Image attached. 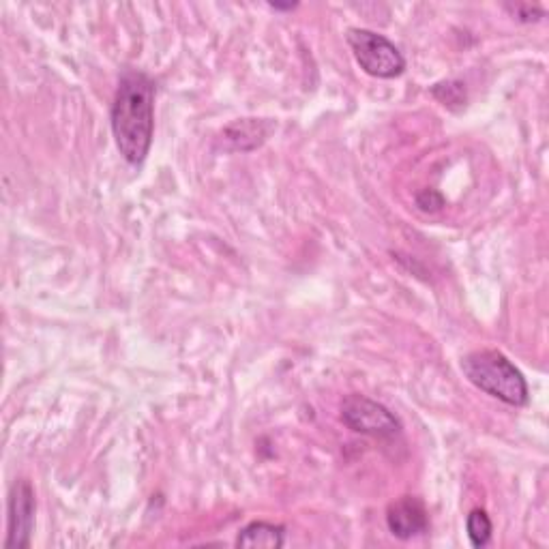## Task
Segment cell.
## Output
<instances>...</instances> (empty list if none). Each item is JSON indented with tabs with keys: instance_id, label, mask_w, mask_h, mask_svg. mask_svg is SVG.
Segmentation results:
<instances>
[{
	"instance_id": "1",
	"label": "cell",
	"mask_w": 549,
	"mask_h": 549,
	"mask_svg": "<svg viewBox=\"0 0 549 549\" xmlns=\"http://www.w3.org/2000/svg\"><path fill=\"white\" fill-rule=\"evenodd\" d=\"M112 136L129 166H142L153 146L155 82L138 69H125L110 110Z\"/></svg>"
},
{
	"instance_id": "2",
	"label": "cell",
	"mask_w": 549,
	"mask_h": 549,
	"mask_svg": "<svg viewBox=\"0 0 549 549\" xmlns=\"http://www.w3.org/2000/svg\"><path fill=\"white\" fill-rule=\"evenodd\" d=\"M459 367L474 387L496 397L498 402L513 408L528 404L530 391L524 374L500 350L483 348L468 352Z\"/></svg>"
},
{
	"instance_id": "3",
	"label": "cell",
	"mask_w": 549,
	"mask_h": 549,
	"mask_svg": "<svg viewBox=\"0 0 549 549\" xmlns=\"http://www.w3.org/2000/svg\"><path fill=\"white\" fill-rule=\"evenodd\" d=\"M346 41L354 54V61L378 80H395L406 71V58L391 39L369 28H348Z\"/></svg>"
},
{
	"instance_id": "4",
	"label": "cell",
	"mask_w": 549,
	"mask_h": 549,
	"mask_svg": "<svg viewBox=\"0 0 549 549\" xmlns=\"http://www.w3.org/2000/svg\"><path fill=\"white\" fill-rule=\"evenodd\" d=\"M341 421L361 436L391 440L402 434V421L387 406L365 395H348L341 402Z\"/></svg>"
},
{
	"instance_id": "5",
	"label": "cell",
	"mask_w": 549,
	"mask_h": 549,
	"mask_svg": "<svg viewBox=\"0 0 549 549\" xmlns=\"http://www.w3.org/2000/svg\"><path fill=\"white\" fill-rule=\"evenodd\" d=\"M35 489L26 479L13 483L9 494V517H7V549L31 547V537L35 528Z\"/></svg>"
},
{
	"instance_id": "6",
	"label": "cell",
	"mask_w": 549,
	"mask_h": 549,
	"mask_svg": "<svg viewBox=\"0 0 549 549\" xmlns=\"http://www.w3.org/2000/svg\"><path fill=\"white\" fill-rule=\"evenodd\" d=\"M387 526L393 537L408 541L429 530V513L417 496L397 498L387 509Z\"/></svg>"
},
{
	"instance_id": "7",
	"label": "cell",
	"mask_w": 549,
	"mask_h": 549,
	"mask_svg": "<svg viewBox=\"0 0 549 549\" xmlns=\"http://www.w3.org/2000/svg\"><path fill=\"white\" fill-rule=\"evenodd\" d=\"M275 127V123L262 121V118H243V121H236L224 129V138L232 142L234 151L249 153L269 140Z\"/></svg>"
},
{
	"instance_id": "8",
	"label": "cell",
	"mask_w": 549,
	"mask_h": 549,
	"mask_svg": "<svg viewBox=\"0 0 549 549\" xmlns=\"http://www.w3.org/2000/svg\"><path fill=\"white\" fill-rule=\"evenodd\" d=\"M286 543V528L271 522H251L247 524L239 537H236V545L239 547H264V549H279Z\"/></svg>"
},
{
	"instance_id": "9",
	"label": "cell",
	"mask_w": 549,
	"mask_h": 549,
	"mask_svg": "<svg viewBox=\"0 0 549 549\" xmlns=\"http://www.w3.org/2000/svg\"><path fill=\"white\" fill-rule=\"evenodd\" d=\"M466 532H468L470 545L481 549L492 541V532H494L492 519H489V515L483 509H472L470 515L466 517Z\"/></svg>"
},
{
	"instance_id": "10",
	"label": "cell",
	"mask_w": 549,
	"mask_h": 549,
	"mask_svg": "<svg viewBox=\"0 0 549 549\" xmlns=\"http://www.w3.org/2000/svg\"><path fill=\"white\" fill-rule=\"evenodd\" d=\"M434 88L440 93L444 91V95H434L444 103V106L453 108L455 103H457V106H464V103H466V88H464L462 82H442V84H436Z\"/></svg>"
},
{
	"instance_id": "11",
	"label": "cell",
	"mask_w": 549,
	"mask_h": 549,
	"mask_svg": "<svg viewBox=\"0 0 549 549\" xmlns=\"http://www.w3.org/2000/svg\"><path fill=\"white\" fill-rule=\"evenodd\" d=\"M504 9H507L511 16L519 22L524 24H532V22H539L545 11L539 7V5H530V3H515V5H504Z\"/></svg>"
},
{
	"instance_id": "12",
	"label": "cell",
	"mask_w": 549,
	"mask_h": 549,
	"mask_svg": "<svg viewBox=\"0 0 549 549\" xmlns=\"http://www.w3.org/2000/svg\"><path fill=\"white\" fill-rule=\"evenodd\" d=\"M417 206H419L421 211H425V213L442 211L444 196L440 194V191H436V189H425V191H421V194L417 196Z\"/></svg>"
},
{
	"instance_id": "13",
	"label": "cell",
	"mask_w": 549,
	"mask_h": 549,
	"mask_svg": "<svg viewBox=\"0 0 549 549\" xmlns=\"http://www.w3.org/2000/svg\"><path fill=\"white\" fill-rule=\"evenodd\" d=\"M271 9H275V11H292V9H296V5H277V3H271Z\"/></svg>"
}]
</instances>
